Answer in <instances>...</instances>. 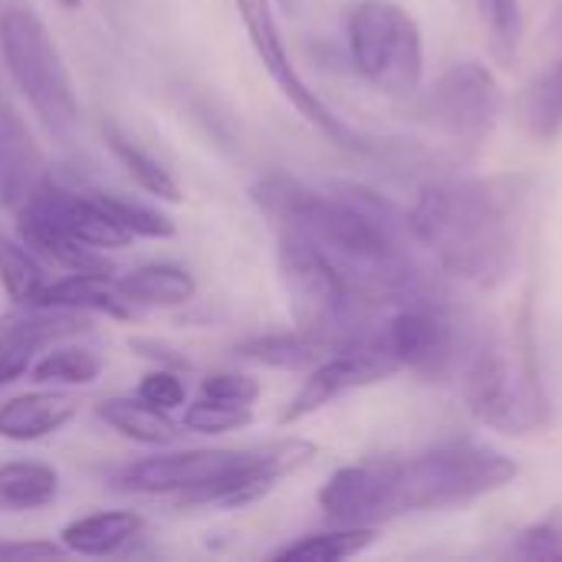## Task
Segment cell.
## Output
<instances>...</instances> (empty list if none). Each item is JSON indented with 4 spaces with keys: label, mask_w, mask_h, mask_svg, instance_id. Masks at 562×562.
<instances>
[{
    "label": "cell",
    "mask_w": 562,
    "mask_h": 562,
    "mask_svg": "<svg viewBox=\"0 0 562 562\" xmlns=\"http://www.w3.org/2000/svg\"><path fill=\"white\" fill-rule=\"evenodd\" d=\"M201 398H214V402H227V405H247L254 408V402L260 398V382L240 372H211L201 379L198 389Z\"/></svg>",
    "instance_id": "32"
},
{
    "label": "cell",
    "mask_w": 562,
    "mask_h": 562,
    "mask_svg": "<svg viewBox=\"0 0 562 562\" xmlns=\"http://www.w3.org/2000/svg\"><path fill=\"white\" fill-rule=\"evenodd\" d=\"M102 372V359L82 346H49L36 362H30V379L36 385H92Z\"/></svg>",
    "instance_id": "24"
},
{
    "label": "cell",
    "mask_w": 562,
    "mask_h": 562,
    "mask_svg": "<svg viewBox=\"0 0 562 562\" xmlns=\"http://www.w3.org/2000/svg\"><path fill=\"white\" fill-rule=\"evenodd\" d=\"M79 412V402L66 392H23L0 405V438L26 445L56 435Z\"/></svg>",
    "instance_id": "16"
},
{
    "label": "cell",
    "mask_w": 562,
    "mask_h": 562,
    "mask_svg": "<svg viewBox=\"0 0 562 562\" xmlns=\"http://www.w3.org/2000/svg\"><path fill=\"white\" fill-rule=\"evenodd\" d=\"M102 201V207L132 234V237H148V240H168L175 237V221L165 211H155L142 201L132 198H119V194H95Z\"/></svg>",
    "instance_id": "29"
},
{
    "label": "cell",
    "mask_w": 562,
    "mask_h": 562,
    "mask_svg": "<svg viewBox=\"0 0 562 562\" xmlns=\"http://www.w3.org/2000/svg\"><path fill=\"white\" fill-rule=\"evenodd\" d=\"M132 349L165 369H188V359L184 356H175V349L168 342H158V339H132Z\"/></svg>",
    "instance_id": "35"
},
{
    "label": "cell",
    "mask_w": 562,
    "mask_h": 562,
    "mask_svg": "<svg viewBox=\"0 0 562 562\" xmlns=\"http://www.w3.org/2000/svg\"><path fill=\"white\" fill-rule=\"evenodd\" d=\"M33 306L69 310V313H105V316H128V303L115 290V277L109 270H69L66 277L46 283Z\"/></svg>",
    "instance_id": "17"
},
{
    "label": "cell",
    "mask_w": 562,
    "mask_h": 562,
    "mask_svg": "<svg viewBox=\"0 0 562 562\" xmlns=\"http://www.w3.org/2000/svg\"><path fill=\"white\" fill-rule=\"evenodd\" d=\"M115 290L128 306H184L194 300L198 283L184 267L145 263L115 277Z\"/></svg>",
    "instance_id": "19"
},
{
    "label": "cell",
    "mask_w": 562,
    "mask_h": 562,
    "mask_svg": "<svg viewBox=\"0 0 562 562\" xmlns=\"http://www.w3.org/2000/svg\"><path fill=\"white\" fill-rule=\"evenodd\" d=\"M46 178V155L7 89L0 86V211L23 207Z\"/></svg>",
    "instance_id": "14"
},
{
    "label": "cell",
    "mask_w": 562,
    "mask_h": 562,
    "mask_svg": "<svg viewBox=\"0 0 562 562\" xmlns=\"http://www.w3.org/2000/svg\"><path fill=\"white\" fill-rule=\"evenodd\" d=\"M422 119L458 148H481L504 115V92L484 63H454L425 92Z\"/></svg>",
    "instance_id": "10"
},
{
    "label": "cell",
    "mask_w": 562,
    "mask_h": 562,
    "mask_svg": "<svg viewBox=\"0 0 562 562\" xmlns=\"http://www.w3.org/2000/svg\"><path fill=\"white\" fill-rule=\"evenodd\" d=\"M109 148H112V155L122 161V168L128 171V178H132L145 194H151V198H158V201H168V204H178V201H181V188H178V181L171 178V171H168L161 161H155L145 148H138L135 142H128V138L119 135L115 128H109Z\"/></svg>",
    "instance_id": "26"
},
{
    "label": "cell",
    "mask_w": 562,
    "mask_h": 562,
    "mask_svg": "<svg viewBox=\"0 0 562 562\" xmlns=\"http://www.w3.org/2000/svg\"><path fill=\"white\" fill-rule=\"evenodd\" d=\"M99 422H105L115 435L135 441V445H145V448H165L178 438V428L171 422L168 412L142 402L138 395L135 398H105L99 408H95Z\"/></svg>",
    "instance_id": "20"
},
{
    "label": "cell",
    "mask_w": 562,
    "mask_h": 562,
    "mask_svg": "<svg viewBox=\"0 0 562 562\" xmlns=\"http://www.w3.org/2000/svg\"><path fill=\"white\" fill-rule=\"evenodd\" d=\"M527 204V175L445 178L422 188L408 224L441 270L474 286H497L514 273Z\"/></svg>",
    "instance_id": "2"
},
{
    "label": "cell",
    "mask_w": 562,
    "mask_h": 562,
    "mask_svg": "<svg viewBox=\"0 0 562 562\" xmlns=\"http://www.w3.org/2000/svg\"><path fill=\"white\" fill-rule=\"evenodd\" d=\"M86 329L82 313L49 306H16L0 316V359H33V352L56 346Z\"/></svg>",
    "instance_id": "15"
},
{
    "label": "cell",
    "mask_w": 562,
    "mask_h": 562,
    "mask_svg": "<svg viewBox=\"0 0 562 562\" xmlns=\"http://www.w3.org/2000/svg\"><path fill=\"white\" fill-rule=\"evenodd\" d=\"M59 494L56 468L43 461H10L0 464V507L7 510H36L53 504Z\"/></svg>",
    "instance_id": "22"
},
{
    "label": "cell",
    "mask_w": 562,
    "mask_h": 562,
    "mask_svg": "<svg viewBox=\"0 0 562 562\" xmlns=\"http://www.w3.org/2000/svg\"><path fill=\"white\" fill-rule=\"evenodd\" d=\"M0 56L40 122L59 142H69L79 125V99L53 36L33 10L7 7L0 13Z\"/></svg>",
    "instance_id": "8"
},
{
    "label": "cell",
    "mask_w": 562,
    "mask_h": 562,
    "mask_svg": "<svg viewBox=\"0 0 562 562\" xmlns=\"http://www.w3.org/2000/svg\"><path fill=\"white\" fill-rule=\"evenodd\" d=\"M26 372H30V359H0V385H10Z\"/></svg>",
    "instance_id": "36"
},
{
    "label": "cell",
    "mask_w": 562,
    "mask_h": 562,
    "mask_svg": "<svg viewBox=\"0 0 562 562\" xmlns=\"http://www.w3.org/2000/svg\"><path fill=\"white\" fill-rule=\"evenodd\" d=\"M138 398L161 408V412H175V408H184L188 405V389L178 375V369H151L148 375H142L138 382Z\"/></svg>",
    "instance_id": "31"
},
{
    "label": "cell",
    "mask_w": 562,
    "mask_h": 562,
    "mask_svg": "<svg viewBox=\"0 0 562 562\" xmlns=\"http://www.w3.org/2000/svg\"><path fill=\"white\" fill-rule=\"evenodd\" d=\"M520 474L517 461L474 441H451L405 461H379L385 520L428 510H454L494 491H504Z\"/></svg>",
    "instance_id": "4"
},
{
    "label": "cell",
    "mask_w": 562,
    "mask_h": 562,
    "mask_svg": "<svg viewBox=\"0 0 562 562\" xmlns=\"http://www.w3.org/2000/svg\"><path fill=\"white\" fill-rule=\"evenodd\" d=\"M234 352H237L240 359L257 362V366H267V369L303 372V369H313V366H316L323 356H329L333 349L323 346L319 339L306 336L303 329H293V333H267V336L244 339Z\"/></svg>",
    "instance_id": "21"
},
{
    "label": "cell",
    "mask_w": 562,
    "mask_h": 562,
    "mask_svg": "<svg viewBox=\"0 0 562 562\" xmlns=\"http://www.w3.org/2000/svg\"><path fill=\"white\" fill-rule=\"evenodd\" d=\"M481 20L491 40V53L510 66L520 49V33H524V10L520 0H477Z\"/></svg>",
    "instance_id": "28"
},
{
    "label": "cell",
    "mask_w": 562,
    "mask_h": 562,
    "mask_svg": "<svg viewBox=\"0 0 562 562\" xmlns=\"http://www.w3.org/2000/svg\"><path fill=\"white\" fill-rule=\"evenodd\" d=\"M524 122L537 142H553L562 132V59L533 79L524 95Z\"/></svg>",
    "instance_id": "25"
},
{
    "label": "cell",
    "mask_w": 562,
    "mask_h": 562,
    "mask_svg": "<svg viewBox=\"0 0 562 562\" xmlns=\"http://www.w3.org/2000/svg\"><path fill=\"white\" fill-rule=\"evenodd\" d=\"M250 194L280 234L310 240L369 310L435 296L408 214L382 194L359 184L319 191L280 171L260 178Z\"/></svg>",
    "instance_id": "1"
},
{
    "label": "cell",
    "mask_w": 562,
    "mask_h": 562,
    "mask_svg": "<svg viewBox=\"0 0 562 562\" xmlns=\"http://www.w3.org/2000/svg\"><path fill=\"white\" fill-rule=\"evenodd\" d=\"M0 286L16 306H30L46 286L43 267L23 240H13L0 231Z\"/></svg>",
    "instance_id": "27"
},
{
    "label": "cell",
    "mask_w": 562,
    "mask_h": 562,
    "mask_svg": "<svg viewBox=\"0 0 562 562\" xmlns=\"http://www.w3.org/2000/svg\"><path fill=\"white\" fill-rule=\"evenodd\" d=\"M379 339L402 369L418 372L422 379L451 375L464 366L474 346L464 323L435 296L395 306L389 323L379 329Z\"/></svg>",
    "instance_id": "11"
},
{
    "label": "cell",
    "mask_w": 562,
    "mask_h": 562,
    "mask_svg": "<svg viewBox=\"0 0 562 562\" xmlns=\"http://www.w3.org/2000/svg\"><path fill=\"white\" fill-rule=\"evenodd\" d=\"M237 10H240V20L247 26V36H250V46L257 53V59L263 63V69L270 72V79L277 82V89L296 105V112L316 125L333 145L339 148H349V151H369V142L352 128L346 125L310 86L306 79L300 76L293 56L286 53V43L280 36V26H277V16H273V7L270 0H237Z\"/></svg>",
    "instance_id": "12"
},
{
    "label": "cell",
    "mask_w": 562,
    "mask_h": 562,
    "mask_svg": "<svg viewBox=\"0 0 562 562\" xmlns=\"http://www.w3.org/2000/svg\"><path fill=\"white\" fill-rule=\"evenodd\" d=\"M313 458L316 445L306 438H283L257 448H191L128 464L115 477V487L145 497L171 494L198 507H247Z\"/></svg>",
    "instance_id": "3"
},
{
    "label": "cell",
    "mask_w": 562,
    "mask_h": 562,
    "mask_svg": "<svg viewBox=\"0 0 562 562\" xmlns=\"http://www.w3.org/2000/svg\"><path fill=\"white\" fill-rule=\"evenodd\" d=\"M63 543L53 540H10L0 543V560H56L63 557Z\"/></svg>",
    "instance_id": "34"
},
{
    "label": "cell",
    "mask_w": 562,
    "mask_h": 562,
    "mask_svg": "<svg viewBox=\"0 0 562 562\" xmlns=\"http://www.w3.org/2000/svg\"><path fill=\"white\" fill-rule=\"evenodd\" d=\"M277 263L296 329L329 349H342L375 336L366 323L372 310L352 293L342 273L310 240L280 234Z\"/></svg>",
    "instance_id": "7"
},
{
    "label": "cell",
    "mask_w": 562,
    "mask_h": 562,
    "mask_svg": "<svg viewBox=\"0 0 562 562\" xmlns=\"http://www.w3.org/2000/svg\"><path fill=\"white\" fill-rule=\"evenodd\" d=\"M395 372H402V366L392 359V352L382 346L379 333L372 339H362V342H352V346H342V349H333L329 356H323L310 375L303 379L300 392L290 398V405L283 408L280 415V425H296L310 415H316L319 408H326L329 402L356 392V389H366V385H375V382H385L392 379Z\"/></svg>",
    "instance_id": "13"
},
{
    "label": "cell",
    "mask_w": 562,
    "mask_h": 562,
    "mask_svg": "<svg viewBox=\"0 0 562 562\" xmlns=\"http://www.w3.org/2000/svg\"><path fill=\"white\" fill-rule=\"evenodd\" d=\"M254 422V408L247 405H227V402H214V398H201L191 402L184 408L181 428L194 431V435H227V431H240Z\"/></svg>",
    "instance_id": "30"
},
{
    "label": "cell",
    "mask_w": 562,
    "mask_h": 562,
    "mask_svg": "<svg viewBox=\"0 0 562 562\" xmlns=\"http://www.w3.org/2000/svg\"><path fill=\"white\" fill-rule=\"evenodd\" d=\"M346 43L356 72L385 95H415L425 76V43L415 16L389 0L349 10Z\"/></svg>",
    "instance_id": "9"
},
{
    "label": "cell",
    "mask_w": 562,
    "mask_h": 562,
    "mask_svg": "<svg viewBox=\"0 0 562 562\" xmlns=\"http://www.w3.org/2000/svg\"><path fill=\"white\" fill-rule=\"evenodd\" d=\"M56 3H59V7H66V10H76V7H79L82 0H56Z\"/></svg>",
    "instance_id": "37"
},
{
    "label": "cell",
    "mask_w": 562,
    "mask_h": 562,
    "mask_svg": "<svg viewBox=\"0 0 562 562\" xmlns=\"http://www.w3.org/2000/svg\"><path fill=\"white\" fill-rule=\"evenodd\" d=\"M379 540V527H339L326 533H306L273 553V560L339 562L366 553Z\"/></svg>",
    "instance_id": "23"
},
{
    "label": "cell",
    "mask_w": 562,
    "mask_h": 562,
    "mask_svg": "<svg viewBox=\"0 0 562 562\" xmlns=\"http://www.w3.org/2000/svg\"><path fill=\"white\" fill-rule=\"evenodd\" d=\"M13 214L16 234L33 257L66 270H109L105 250H119L132 240L99 198L66 191L49 178Z\"/></svg>",
    "instance_id": "6"
},
{
    "label": "cell",
    "mask_w": 562,
    "mask_h": 562,
    "mask_svg": "<svg viewBox=\"0 0 562 562\" xmlns=\"http://www.w3.org/2000/svg\"><path fill=\"white\" fill-rule=\"evenodd\" d=\"M514 553L527 560H562V514H550L547 520L527 527L517 537Z\"/></svg>",
    "instance_id": "33"
},
{
    "label": "cell",
    "mask_w": 562,
    "mask_h": 562,
    "mask_svg": "<svg viewBox=\"0 0 562 562\" xmlns=\"http://www.w3.org/2000/svg\"><path fill=\"white\" fill-rule=\"evenodd\" d=\"M461 369L468 408L484 428L501 435H530L550 425L553 405L540 379L537 346L527 323L520 342H474Z\"/></svg>",
    "instance_id": "5"
},
{
    "label": "cell",
    "mask_w": 562,
    "mask_h": 562,
    "mask_svg": "<svg viewBox=\"0 0 562 562\" xmlns=\"http://www.w3.org/2000/svg\"><path fill=\"white\" fill-rule=\"evenodd\" d=\"M142 533V517L132 510H102L69 520L59 530V543L76 557H112Z\"/></svg>",
    "instance_id": "18"
}]
</instances>
